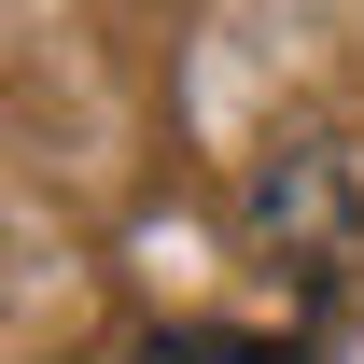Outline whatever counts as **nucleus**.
I'll return each mask as SVG.
<instances>
[{"label":"nucleus","mask_w":364,"mask_h":364,"mask_svg":"<svg viewBox=\"0 0 364 364\" xmlns=\"http://www.w3.org/2000/svg\"><path fill=\"white\" fill-rule=\"evenodd\" d=\"M140 364H294L280 336H225V322H168V336H140Z\"/></svg>","instance_id":"f257e3e1"}]
</instances>
